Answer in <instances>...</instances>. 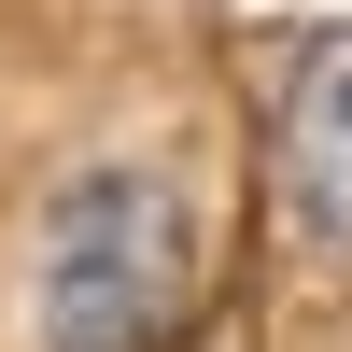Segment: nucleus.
Instances as JSON below:
<instances>
[{
	"instance_id": "f257e3e1",
	"label": "nucleus",
	"mask_w": 352,
	"mask_h": 352,
	"mask_svg": "<svg viewBox=\"0 0 352 352\" xmlns=\"http://www.w3.org/2000/svg\"><path fill=\"white\" fill-rule=\"evenodd\" d=\"M28 324L43 352H169L197 324V212L169 169H85L56 184L28 254Z\"/></svg>"
},
{
	"instance_id": "f03ea898",
	"label": "nucleus",
	"mask_w": 352,
	"mask_h": 352,
	"mask_svg": "<svg viewBox=\"0 0 352 352\" xmlns=\"http://www.w3.org/2000/svg\"><path fill=\"white\" fill-rule=\"evenodd\" d=\"M268 197H282V240H296L324 282H352V28H310V43L282 56Z\"/></svg>"
}]
</instances>
